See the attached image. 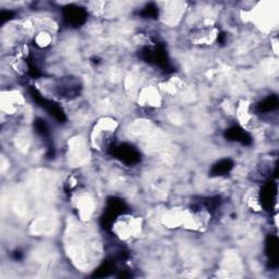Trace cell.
Instances as JSON below:
<instances>
[{"label": "cell", "mask_w": 279, "mask_h": 279, "mask_svg": "<svg viewBox=\"0 0 279 279\" xmlns=\"http://www.w3.org/2000/svg\"><path fill=\"white\" fill-rule=\"evenodd\" d=\"M29 94H31L32 98L34 99V102L36 103L37 105H39L40 107H43L47 111H48V114L55 118V119L60 122L63 123L64 121L67 120V117L64 115V112L62 110V108L59 105H57L56 103H53L52 100L47 99L46 97H44L43 95H41L36 88L35 87H31L29 88Z\"/></svg>", "instance_id": "6da1fadb"}, {"label": "cell", "mask_w": 279, "mask_h": 279, "mask_svg": "<svg viewBox=\"0 0 279 279\" xmlns=\"http://www.w3.org/2000/svg\"><path fill=\"white\" fill-rule=\"evenodd\" d=\"M111 154L112 156L119 159L120 162L129 166L138 164L141 159L140 152L131 144L128 143L114 146L111 148Z\"/></svg>", "instance_id": "7a4b0ae2"}, {"label": "cell", "mask_w": 279, "mask_h": 279, "mask_svg": "<svg viewBox=\"0 0 279 279\" xmlns=\"http://www.w3.org/2000/svg\"><path fill=\"white\" fill-rule=\"evenodd\" d=\"M87 17L85 9H83L78 5H68L63 9V20L68 25L78 27L84 24Z\"/></svg>", "instance_id": "3957f363"}, {"label": "cell", "mask_w": 279, "mask_h": 279, "mask_svg": "<svg viewBox=\"0 0 279 279\" xmlns=\"http://www.w3.org/2000/svg\"><path fill=\"white\" fill-rule=\"evenodd\" d=\"M277 200V186L274 182H269L261 191V204L266 211H272Z\"/></svg>", "instance_id": "277c9868"}, {"label": "cell", "mask_w": 279, "mask_h": 279, "mask_svg": "<svg viewBox=\"0 0 279 279\" xmlns=\"http://www.w3.org/2000/svg\"><path fill=\"white\" fill-rule=\"evenodd\" d=\"M225 136L229 141L239 142L242 145H250L252 143L251 135L240 127H233L225 132Z\"/></svg>", "instance_id": "5b68a950"}, {"label": "cell", "mask_w": 279, "mask_h": 279, "mask_svg": "<svg viewBox=\"0 0 279 279\" xmlns=\"http://www.w3.org/2000/svg\"><path fill=\"white\" fill-rule=\"evenodd\" d=\"M80 93V86L78 83L71 82L70 79L61 82V84L58 86V94L60 95V97L64 98H71L75 97L76 95H79Z\"/></svg>", "instance_id": "8992f818"}, {"label": "cell", "mask_w": 279, "mask_h": 279, "mask_svg": "<svg viewBox=\"0 0 279 279\" xmlns=\"http://www.w3.org/2000/svg\"><path fill=\"white\" fill-rule=\"evenodd\" d=\"M278 108V97L276 95H272V96L266 97L262 102L257 105V111L259 114H267V112H272Z\"/></svg>", "instance_id": "52a82bcc"}, {"label": "cell", "mask_w": 279, "mask_h": 279, "mask_svg": "<svg viewBox=\"0 0 279 279\" xmlns=\"http://www.w3.org/2000/svg\"><path fill=\"white\" fill-rule=\"evenodd\" d=\"M234 168V162L231 159H222L217 164L213 166L211 170V176L213 177H221L228 174L229 171Z\"/></svg>", "instance_id": "ba28073f"}, {"label": "cell", "mask_w": 279, "mask_h": 279, "mask_svg": "<svg viewBox=\"0 0 279 279\" xmlns=\"http://www.w3.org/2000/svg\"><path fill=\"white\" fill-rule=\"evenodd\" d=\"M266 252L269 255L272 263L277 265V254H278V239L276 236H270L266 241Z\"/></svg>", "instance_id": "9c48e42d"}, {"label": "cell", "mask_w": 279, "mask_h": 279, "mask_svg": "<svg viewBox=\"0 0 279 279\" xmlns=\"http://www.w3.org/2000/svg\"><path fill=\"white\" fill-rule=\"evenodd\" d=\"M34 128H35V131H36V133L39 134L41 138L47 139L49 136V128L47 126L46 121L40 119V118H38V119H36V121H35Z\"/></svg>", "instance_id": "30bf717a"}, {"label": "cell", "mask_w": 279, "mask_h": 279, "mask_svg": "<svg viewBox=\"0 0 279 279\" xmlns=\"http://www.w3.org/2000/svg\"><path fill=\"white\" fill-rule=\"evenodd\" d=\"M141 14L143 15L144 17H150V19H153V17H157L158 16V8L154 3H150V4H147L146 7L143 9V11H142Z\"/></svg>", "instance_id": "8fae6325"}]
</instances>
